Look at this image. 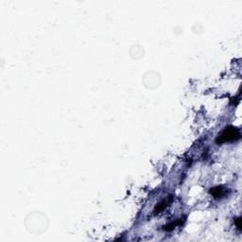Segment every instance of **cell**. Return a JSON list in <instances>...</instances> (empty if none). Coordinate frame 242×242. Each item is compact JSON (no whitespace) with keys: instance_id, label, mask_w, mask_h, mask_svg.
I'll return each mask as SVG.
<instances>
[{"instance_id":"1","label":"cell","mask_w":242,"mask_h":242,"mask_svg":"<svg viewBox=\"0 0 242 242\" xmlns=\"http://www.w3.org/2000/svg\"><path fill=\"white\" fill-rule=\"evenodd\" d=\"M241 134L238 129L234 127H226L221 131L220 134H218V138L216 139V142L218 144H223L226 142L236 141L240 138Z\"/></svg>"},{"instance_id":"5","label":"cell","mask_w":242,"mask_h":242,"mask_svg":"<svg viewBox=\"0 0 242 242\" xmlns=\"http://www.w3.org/2000/svg\"><path fill=\"white\" fill-rule=\"evenodd\" d=\"M236 226H237L238 229L241 228V225H240V218H237V219H236Z\"/></svg>"},{"instance_id":"2","label":"cell","mask_w":242,"mask_h":242,"mask_svg":"<svg viewBox=\"0 0 242 242\" xmlns=\"http://www.w3.org/2000/svg\"><path fill=\"white\" fill-rule=\"evenodd\" d=\"M170 200H171V198H168V200H164L160 203H158V205L156 206V208H155V210H154V214L156 215V214L161 213V212L168 205V203L170 202Z\"/></svg>"},{"instance_id":"4","label":"cell","mask_w":242,"mask_h":242,"mask_svg":"<svg viewBox=\"0 0 242 242\" xmlns=\"http://www.w3.org/2000/svg\"><path fill=\"white\" fill-rule=\"evenodd\" d=\"M210 193L215 197V198H218L219 196H221L223 194V189L221 186H218V187H215L212 189Z\"/></svg>"},{"instance_id":"3","label":"cell","mask_w":242,"mask_h":242,"mask_svg":"<svg viewBox=\"0 0 242 242\" xmlns=\"http://www.w3.org/2000/svg\"><path fill=\"white\" fill-rule=\"evenodd\" d=\"M181 224H182V219H178V220H176L175 222H171V223H169V224L164 226V230H166V231H171L172 229L175 228L176 226L181 225Z\"/></svg>"}]
</instances>
